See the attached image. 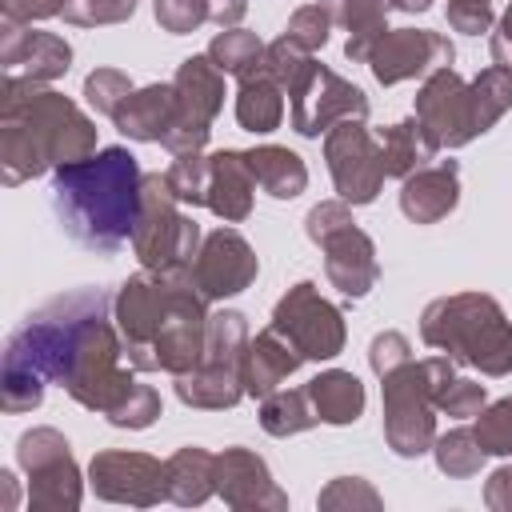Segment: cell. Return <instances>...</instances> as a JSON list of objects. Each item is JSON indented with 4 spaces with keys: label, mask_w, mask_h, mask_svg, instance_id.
Here are the masks:
<instances>
[{
    "label": "cell",
    "mask_w": 512,
    "mask_h": 512,
    "mask_svg": "<svg viewBox=\"0 0 512 512\" xmlns=\"http://www.w3.org/2000/svg\"><path fill=\"white\" fill-rule=\"evenodd\" d=\"M92 152L96 124L76 100L36 80H0V176L8 188L44 176L48 168L88 160Z\"/></svg>",
    "instance_id": "cell-1"
},
{
    "label": "cell",
    "mask_w": 512,
    "mask_h": 512,
    "mask_svg": "<svg viewBox=\"0 0 512 512\" xmlns=\"http://www.w3.org/2000/svg\"><path fill=\"white\" fill-rule=\"evenodd\" d=\"M140 180L144 172L128 148H100L88 160L52 168V208L60 228L92 252H116L132 240Z\"/></svg>",
    "instance_id": "cell-2"
},
{
    "label": "cell",
    "mask_w": 512,
    "mask_h": 512,
    "mask_svg": "<svg viewBox=\"0 0 512 512\" xmlns=\"http://www.w3.org/2000/svg\"><path fill=\"white\" fill-rule=\"evenodd\" d=\"M100 304H112L104 288H80V292L56 296L8 336L4 368H0V408L8 416L32 412L44 400V380H60L64 348L76 320Z\"/></svg>",
    "instance_id": "cell-3"
},
{
    "label": "cell",
    "mask_w": 512,
    "mask_h": 512,
    "mask_svg": "<svg viewBox=\"0 0 512 512\" xmlns=\"http://www.w3.org/2000/svg\"><path fill=\"white\" fill-rule=\"evenodd\" d=\"M420 340L456 364L480 368L484 376L512 372V324L504 308L484 292L432 300L420 316Z\"/></svg>",
    "instance_id": "cell-4"
},
{
    "label": "cell",
    "mask_w": 512,
    "mask_h": 512,
    "mask_svg": "<svg viewBox=\"0 0 512 512\" xmlns=\"http://www.w3.org/2000/svg\"><path fill=\"white\" fill-rule=\"evenodd\" d=\"M108 304L92 308L88 316L76 320L68 348H64V368H60V384L64 392L88 408V412H108L132 384H136V368H124V336L120 328L104 316Z\"/></svg>",
    "instance_id": "cell-5"
},
{
    "label": "cell",
    "mask_w": 512,
    "mask_h": 512,
    "mask_svg": "<svg viewBox=\"0 0 512 512\" xmlns=\"http://www.w3.org/2000/svg\"><path fill=\"white\" fill-rule=\"evenodd\" d=\"M456 360L448 356H428V360H408L396 372L380 376V396H384V444L416 460L432 452L436 440V396L452 384Z\"/></svg>",
    "instance_id": "cell-6"
},
{
    "label": "cell",
    "mask_w": 512,
    "mask_h": 512,
    "mask_svg": "<svg viewBox=\"0 0 512 512\" xmlns=\"http://www.w3.org/2000/svg\"><path fill=\"white\" fill-rule=\"evenodd\" d=\"M200 224L180 212L176 192L160 172H144L140 180V212L132 228V252L148 272H180L192 268L200 252Z\"/></svg>",
    "instance_id": "cell-7"
},
{
    "label": "cell",
    "mask_w": 512,
    "mask_h": 512,
    "mask_svg": "<svg viewBox=\"0 0 512 512\" xmlns=\"http://www.w3.org/2000/svg\"><path fill=\"white\" fill-rule=\"evenodd\" d=\"M16 464L28 472V504L36 512H76L84 496L80 468L64 432L56 428H28L16 440Z\"/></svg>",
    "instance_id": "cell-8"
},
{
    "label": "cell",
    "mask_w": 512,
    "mask_h": 512,
    "mask_svg": "<svg viewBox=\"0 0 512 512\" xmlns=\"http://www.w3.org/2000/svg\"><path fill=\"white\" fill-rule=\"evenodd\" d=\"M172 88H176V116H172L168 132L160 136V144L172 156L200 152L208 144L216 112L224 108V72L212 64L208 52H200V56L180 60V68L172 76Z\"/></svg>",
    "instance_id": "cell-9"
},
{
    "label": "cell",
    "mask_w": 512,
    "mask_h": 512,
    "mask_svg": "<svg viewBox=\"0 0 512 512\" xmlns=\"http://www.w3.org/2000/svg\"><path fill=\"white\" fill-rule=\"evenodd\" d=\"M272 328L280 336H288L304 360H336L344 352L348 328H344V312L320 296V288L312 280L292 284L276 308H272Z\"/></svg>",
    "instance_id": "cell-10"
},
{
    "label": "cell",
    "mask_w": 512,
    "mask_h": 512,
    "mask_svg": "<svg viewBox=\"0 0 512 512\" xmlns=\"http://www.w3.org/2000/svg\"><path fill=\"white\" fill-rule=\"evenodd\" d=\"M172 304V276L168 272H136L120 284L112 300V320L124 336V356L136 372H156L152 364V340L168 316Z\"/></svg>",
    "instance_id": "cell-11"
},
{
    "label": "cell",
    "mask_w": 512,
    "mask_h": 512,
    "mask_svg": "<svg viewBox=\"0 0 512 512\" xmlns=\"http://www.w3.org/2000/svg\"><path fill=\"white\" fill-rule=\"evenodd\" d=\"M288 104H292V128L300 136H320L340 120H368V96L352 80H344L340 72L316 60L288 88Z\"/></svg>",
    "instance_id": "cell-12"
},
{
    "label": "cell",
    "mask_w": 512,
    "mask_h": 512,
    "mask_svg": "<svg viewBox=\"0 0 512 512\" xmlns=\"http://www.w3.org/2000/svg\"><path fill=\"white\" fill-rule=\"evenodd\" d=\"M324 160L332 172V184L344 204H372L384 188V160L380 144L368 132L364 120H340L324 132Z\"/></svg>",
    "instance_id": "cell-13"
},
{
    "label": "cell",
    "mask_w": 512,
    "mask_h": 512,
    "mask_svg": "<svg viewBox=\"0 0 512 512\" xmlns=\"http://www.w3.org/2000/svg\"><path fill=\"white\" fill-rule=\"evenodd\" d=\"M416 120L424 124L436 148H464L476 136H484L472 104V84L452 64L424 76L416 92Z\"/></svg>",
    "instance_id": "cell-14"
},
{
    "label": "cell",
    "mask_w": 512,
    "mask_h": 512,
    "mask_svg": "<svg viewBox=\"0 0 512 512\" xmlns=\"http://www.w3.org/2000/svg\"><path fill=\"white\" fill-rule=\"evenodd\" d=\"M88 484L100 500L108 504H132V508H152L168 500L164 492V464L148 452H124V448H104L88 464Z\"/></svg>",
    "instance_id": "cell-15"
},
{
    "label": "cell",
    "mask_w": 512,
    "mask_h": 512,
    "mask_svg": "<svg viewBox=\"0 0 512 512\" xmlns=\"http://www.w3.org/2000/svg\"><path fill=\"white\" fill-rule=\"evenodd\" d=\"M452 56H456V48L440 32H428V28H388L372 44L368 68H372L376 84L392 88L400 80H416V76H428L436 68H448Z\"/></svg>",
    "instance_id": "cell-16"
},
{
    "label": "cell",
    "mask_w": 512,
    "mask_h": 512,
    "mask_svg": "<svg viewBox=\"0 0 512 512\" xmlns=\"http://www.w3.org/2000/svg\"><path fill=\"white\" fill-rule=\"evenodd\" d=\"M260 272V260L252 252V244L236 232V228H216L200 240V252L192 260V280L200 288V296L212 300H228L240 296Z\"/></svg>",
    "instance_id": "cell-17"
},
{
    "label": "cell",
    "mask_w": 512,
    "mask_h": 512,
    "mask_svg": "<svg viewBox=\"0 0 512 512\" xmlns=\"http://www.w3.org/2000/svg\"><path fill=\"white\" fill-rule=\"evenodd\" d=\"M216 496L236 512H284L288 492L272 480L268 464L252 448H224L216 456Z\"/></svg>",
    "instance_id": "cell-18"
},
{
    "label": "cell",
    "mask_w": 512,
    "mask_h": 512,
    "mask_svg": "<svg viewBox=\"0 0 512 512\" xmlns=\"http://www.w3.org/2000/svg\"><path fill=\"white\" fill-rule=\"evenodd\" d=\"M0 64L4 76L52 84L72 68V44L32 24H0Z\"/></svg>",
    "instance_id": "cell-19"
},
{
    "label": "cell",
    "mask_w": 512,
    "mask_h": 512,
    "mask_svg": "<svg viewBox=\"0 0 512 512\" xmlns=\"http://www.w3.org/2000/svg\"><path fill=\"white\" fill-rule=\"evenodd\" d=\"M320 252H324V276H328V284L340 288L344 296L360 300V296H368L376 288V280H380L376 244H372V236L364 228H356V220L344 224L340 232H332L320 244Z\"/></svg>",
    "instance_id": "cell-20"
},
{
    "label": "cell",
    "mask_w": 512,
    "mask_h": 512,
    "mask_svg": "<svg viewBox=\"0 0 512 512\" xmlns=\"http://www.w3.org/2000/svg\"><path fill=\"white\" fill-rule=\"evenodd\" d=\"M460 204V164L432 160L400 184V212L412 224H436Z\"/></svg>",
    "instance_id": "cell-21"
},
{
    "label": "cell",
    "mask_w": 512,
    "mask_h": 512,
    "mask_svg": "<svg viewBox=\"0 0 512 512\" xmlns=\"http://www.w3.org/2000/svg\"><path fill=\"white\" fill-rule=\"evenodd\" d=\"M300 364H304L300 348L268 324V328L256 332V336L248 340V348H244V360H240L244 392L256 396V400H264V396H272V392H276Z\"/></svg>",
    "instance_id": "cell-22"
},
{
    "label": "cell",
    "mask_w": 512,
    "mask_h": 512,
    "mask_svg": "<svg viewBox=\"0 0 512 512\" xmlns=\"http://www.w3.org/2000/svg\"><path fill=\"white\" fill-rule=\"evenodd\" d=\"M208 200L204 208H212L224 224H240L252 216V192H256V176L244 160V152L236 148H220L208 156Z\"/></svg>",
    "instance_id": "cell-23"
},
{
    "label": "cell",
    "mask_w": 512,
    "mask_h": 512,
    "mask_svg": "<svg viewBox=\"0 0 512 512\" xmlns=\"http://www.w3.org/2000/svg\"><path fill=\"white\" fill-rule=\"evenodd\" d=\"M172 116H176V88H172V84H144V88H136V92L120 104V112L112 116V124H116L128 140L152 144V140H160V136L168 132Z\"/></svg>",
    "instance_id": "cell-24"
},
{
    "label": "cell",
    "mask_w": 512,
    "mask_h": 512,
    "mask_svg": "<svg viewBox=\"0 0 512 512\" xmlns=\"http://www.w3.org/2000/svg\"><path fill=\"white\" fill-rule=\"evenodd\" d=\"M328 16H332V24H340L344 32H348V40H344V56L352 60V64H368V52H372V44L388 32V0H316Z\"/></svg>",
    "instance_id": "cell-25"
},
{
    "label": "cell",
    "mask_w": 512,
    "mask_h": 512,
    "mask_svg": "<svg viewBox=\"0 0 512 512\" xmlns=\"http://www.w3.org/2000/svg\"><path fill=\"white\" fill-rule=\"evenodd\" d=\"M164 492L180 508H196L208 496H216V456L208 448H176L164 460Z\"/></svg>",
    "instance_id": "cell-26"
},
{
    "label": "cell",
    "mask_w": 512,
    "mask_h": 512,
    "mask_svg": "<svg viewBox=\"0 0 512 512\" xmlns=\"http://www.w3.org/2000/svg\"><path fill=\"white\" fill-rule=\"evenodd\" d=\"M376 144H380L384 176H392V180H408L416 168L432 164V160H436V152H440L416 116H408V120H400V124L380 128V132H376Z\"/></svg>",
    "instance_id": "cell-27"
},
{
    "label": "cell",
    "mask_w": 512,
    "mask_h": 512,
    "mask_svg": "<svg viewBox=\"0 0 512 512\" xmlns=\"http://www.w3.org/2000/svg\"><path fill=\"white\" fill-rule=\"evenodd\" d=\"M304 388H308V400H312L320 424H356L364 412V400H368L360 376H352L344 368H328V372L312 376Z\"/></svg>",
    "instance_id": "cell-28"
},
{
    "label": "cell",
    "mask_w": 512,
    "mask_h": 512,
    "mask_svg": "<svg viewBox=\"0 0 512 512\" xmlns=\"http://www.w3.org/2000/svg\"><path fill=\"white\" fill-rule=\"evenodd\" d=\"M244 160H248L256 184H260L268 196H276V200H296V196L308 188V168H304V160H300L292 148H284V144H256V148L244 152Z\"/></svg>",
    "instance_id": "cell-29"
},
{
    "label": "cell",
    "mask_w": 512,
    "mask_h": 512,
    "mask_svg": "<svg viewBox=\"0 0 512 512\" xmlns=\"http://www.w3.org/2000/svg\"><path fill=\"white\" fill-rule=\"evenodd\" d=\"M176 396L180 404L188 408H208V412H220V408H236L244 392V380L240 372L232 368H208V364H196L192 372L176 376Z\"/></svg>",
    "instance_id": "cell-30"
},
{
    "label": "cell",
    "mask_w": 512,
    "mask_h": 512,
    "mask_svg": "<svg viewBox=\"0 0 512 512\" xmlns=\"http://www.w3.org/2000/svg\"><path fill=\"white\" fill-rule=\"evenodd\" d=\"M236 120H240V128L260 132V136L280 128V120H284V88L264 68L240 80V88H236Z\"/></svg>",
    "instance_id": "cell-31"
},
{
    "label": "cell",
    "mask_w": 512,
    "mask_h": 512,
    "mask_svg": "<svg viewBox=\"0 0 512 512\" xmlns=\"http://www.w3.org/2000/svg\"><path fill=\"white\" fill-rule=\"evenodd\" d=\"M316 424H320V416L308 400V388H276L272 396L260 400V428L268 436H296Z\"/></svg>",
    "instance_id": "cell-32"
},
{
    "label": "cell",
    "mask_w": 512,
    "mask_h": 512,
    "mask_svg": "<svg viewBox=\"0 0 512 512\" xmlns=\"http://www.w3.org/2000/svg\"><path fill=\"white\" fill-rule=\"evenodd\" d=\"M264 48H268V44H264L256 32L224 28V32H216V36H212L208 56H212V64H216L224 76L244 80V76H252V72H260V68H264Z\"/></svg>",
    "instance_id": "cell-33"
},
{
    "label": "cell",
    "mask_w": 512,
    "mask_h": 512,
    "mask_svg": "<svg viewBox=\"0 0 512 512\" xmlns=\"http://www.w3.org/2000/svg\"><path fill=\"white\" fill-rule=\"evenodd\" d=\"M432 460H436V468L444 476L468 480V476H476L484 468V448H480L472 428H452V432L432 440Z\"/></svg>",
    "instance_id": "cell-34"
},
{
    "label": "cell",
    "mask_w": 512,
    "mask_h": 512,
    "mask_svg": "<svg viewBox=\"0 0 512 512\" xmlns=\"http://www.w3.org/2000/svg\"><path fill=\"white\" fill-rule=\"evenodd\" d=\"M472 104H476L480 132H488V128L512 108V68L488 64V68L472 80Z\"/></svg>",
    "instance_id": "cell-35"
},
{
    "label": "cell",
    "mask_w": 512,
    "mask_h": 512,
    "mask_svg": "<svg viewBox=\"0 0 512 512\" xmlns=\"http://www.w3.org/2000/svg\"><path fill=\"white\" fill-rule=\"evenodd\" d=\"M108 424L112 428H128V432H140V428H148V424H156L160 420V392L152 388V384H132L108 412Z\"/></svg>",
    "instance_id": "cell-36"
},
{
    "label": "cell",
    "mask_w": 512,
    "mask_h": 512,
    "mask_svg": "<svg viewBox=\"0 0 512 512\" xmlns=\"http://www.w3.org/2000/svg\"><path fill=\"white\" fill-rule=\"evenodd\" d=\"M208 156L204 152H180L172 164H168V172H164V180H168V188L176 192V200L180 204H204L208 200Z\"/></svg>",
    "instance_id": "cell-37"
},
{
    "label": "cell",
    "mask_w": 512,
    "mask_h": 512,
    "mask_svg": "<svg viewBox=\"0 0 512 512\" xmlns=\"http://www.w3.org/2000/svg\"><path fill=\"white\" fill-rule=\"evenodd\" d=\"M132 92H136V88H132V76L120 72V68H92V72L84 76V100H88V108L100 112V116H116L120 104H124Z\"/></svg>",
    "instance_id": "cell-38"
},
{
    "label": "cell",
    "mask_w": 512,
    "mask_h": 512,
    "mask_svg": "<svg viewBox=\"0 0 512 512\" xmlns=\"http://www.w3.org/2000/svg\"><path fill=\"white\" fill-rule=\"evenodd\" d=\"M476 440L484 456H512V396H500L476 412Z\"/></svg>",
    "instance_id": "cell-39"
},
{
    "label": "cell",
    "mask_w": 512,
    "mask_h": 512,
    "mask_svg": "<svg viewBox=\"0 0 512 512\" xmlns=\"http://www.w3.org/2000/svg\"><path fill=\"white\" fill-rule=\"evenodd\" d=\"M308 64H312V52H308L304 44H296L292 36H280V40H272V44L264 48V72H268L284 92L304 76Z\"/></svg>",
    "instance_id": "cell-40"
},
{
    "label": "cell",
    "mask_w": 512,
    "mask_h": 512,
    "mask_svg": "<svg viewBox=\"0 0 512 512\" xmlns=\"http://www.w3.org/2000/svg\"><path fill=\"white\" fill-rule=\"evenodd\" d=\"M136 0H64V20L80 28H100V24H124L132 20Z\"/></svg>",
    "instance_id": "cell-41"
},
{
    "label": "cell",
    "mask_w": 512,
    "mask_h": 512,
    "mask_svg": "<svg viewBox=\"0 0 512 512\" xmlns=\"http://www.w3.org/2000/svg\"><path fill=\"white\" fill-rule=\"evenodd\" d=\"M156 24L172 36H188L208 20V0H152Z\"/></svg>",
    "instance_id": "cell-42"
},
{
    "label": "cell",
    "mask_w": 512,
    "mask_h": 512,
    "mask_svg": "<svg viewBox=\"0 0 512 512\" xmlns=\"http://www.w3.org/2000/svg\"><path fill=\"white\" fill-rule=\"evenodd\" d=\"M328 32H332V16L320 8V4H304L288 16V28L284 36H292L296 44H304L308 52H320L328 44Z\"/></svg>",
    "instance_id": "cell-43"
},
{
    "label": "cell",
    "mask_w": 512,
    "mask_h": 512,
    "mask_svg": "<svg viewBox=\"0 0 512 512\" xmlns=\"http://www.w3.org/2000/svg\"><path fill=\"white\" fill-rule=\"evenodd\" d=\"M316 504H320V508H380L384 500H380V492H376L368 480H360V476H336V480L320 492Z\"/></svg>",
    "instance_id": "cell-44"
},
{
    "label": "cell",
    "mask_w": 512,
    "mask_h": 512,
    "mask_svg": "<svg viewBox=\"0 0 512 512\" xmlns=\"http://www.w3.org/2000/svg\"><path fill=\"white\" fill-rule=\"evenodd\" d=\"M484 404H488L484 384L464 380V376H452V384L436 396V412H444V416H476Z\"/></svg>",
    "instance_id": "cell-45"
},
{
    "label": "cell",
    "mask_w": 512,
    "mask_h": 512,
    "mask_svg": "<svg viewBox=\"0 0 512 512\" xmlns=\"http://www.w3.org/2000/svg\"><path fill=\"white\" fill-rule=\"evenodd\" d=\"M408 360H412V344H408L404 332L388 328V332L372 336V344H368V364H372L376 376H388V372H396V368L408 364Z\"/></svg>",
    "instance_id": "cell-46"
},
{
    "label": "cell",
    "mask_w": 512,
    "mask_h": 512,
    "mask_svg": "<svg viewBox=\"0 0 512 512\" xmlns=\"http://www.w3.org/2000/svg\"><path fill=\"white\" fill-rule=\"evenodd\" d=\"M444 16H448V28H452V32H464V36L492 32V24H496L492 0H448Z\"/></svg>",
    "instance_id": "cell-47"
},
{
    "label": "cell",
    "mask_w": 512,
    "mask_h": 512,
    "mask_svg": "<svg viewBox=\"0 0 512 512\" xmlns=\"http://www.w3.org/2000/svg\"><path fill=\"white\" fill-rule=\"evenodd\" d=\"M344 224H352V208L344 204V200H324V204H316L308 216H304V232H308V240L312 244H324L332 232H340Z\"/></svg>",
    "instance_id": "cell-48"
},
{
    "label": "cell",
    "mask_w": 512,
    "mask_h": 512,
    "mask_svg": "<svg viewBox=\"0 0 512 512\" xmlns=\"http://www.w3.org/2000/svg\"><path fill=\"white\" fill-rule=\"evenodd\" d=\"M64 12V0H0V24H32Z\"/></svg>",
    "instance_id": "cell-49"
},
{
    "label": "cell",
    "mask_w": 512,
    "mask_h": 512,
    "mask_svg": "<svg viewBox=\"0 0 512 512\" xmlns=\"http://www.w3.org/2000/svg\"><path fill=\"white\" fill-rule=\"evenodd\" d=\"M484 504H488L492 512H512V464H504V468H496V472L488 476V484H484Z\"/></svg>",
    "instance_id": "cell-50"
},
{
    "label": "cell",
    "mask_w": 512,
    "mask_h": 512,
    "mask_svg": "<svg viewBox=\"0 0 512 512\" xmlns=\"http://www.w3.org/2000/svg\"><path fill=\"white\" fill-rule=\"evenodd\" d=\"M488 52H492V64L512 68V4H508L504 16L496 20V32H492V40H488Z\"/></svg>",
    "instance_id": "cell-51"
},
{
    "label": "cell",
    "mask_w": 512,
    "mask_h": 512,
    "mask_svg": "<svg viewBox=\"0 0 512 512\" xmlns=\"http://www.w3.org/2000/svg\"><path fill=\"white\" fill-rule=\"evenodd\" d=\"M248 12V0H208V20L220 28H236Z\"/></svg>",
    "instance_id": "cell-52"
},
{
    "label": "cell",
    "mask_w": 512,
    "mask_h": 512,
    "mask_svg": "<svg viewBox=\"0 0 512 512\" xmlns=\"http://www.w3.org/2000/svg\"><path fill=\"white\" fill-rule=\"evenodd\" d=\"M0 488H4V508H16V480H12V472H0Z\"/></svg>",
    "instance_id": "cell-53"
},
{
    "label": "cell",
    "mask_w": 512,
    "mask_h": 512,
    "mask_svg": "<svg viewBox=\"0 0 512 512\" xmlns=\"http://www.w3.org/2000/svg\"><path fill=\"white\" fill-rule=\"evenodd\" d=\"M392 8H400V12H428L432 8V0H388Z\"/></svg>",
    "instance_id": "cell-54"
}]
</instances>
